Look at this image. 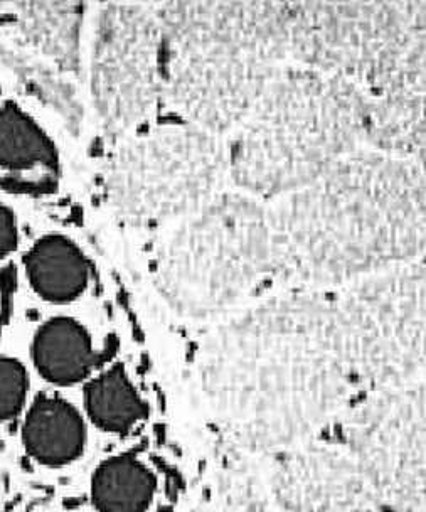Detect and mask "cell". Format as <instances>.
I'll return each instance as SVG.
<instances>
[{"label":"cell","instance_id":"4fadbf2b","mask_svg":"<svg viewBox=\"0 0 426 512\" xmlns=\"http://www.w3.org/2000/svg\"><path fill=\"white\" fill-rule=\"evenodd\" d=\"M85 401L91 420L108 432H125L144 416V403L120 366L93 379Z\"/></svg>","mask_w":426,"mask_h":512},{"label":"cell","instance_id":"5bb4252c","mask_svg":"<svg viewBox=\"0 0 426 512\" xmlns=\"http://www.w3.org/2000/svg\"><path fill=\"white\" fill-rule=\"evenodd\" d=\"M29 393V374L24 364L0 356V423L14 420L24 411Z\"/></svg>","mask_w":426,"mask_h":512},{"label":"cell","instance_id":"ba28073f","mask_svg":"<svg viewBox=\"0 0 426 512\" xmlns=\"http://www.w3.org/2000/svg\"><path fill=\"white\" fill-rule=\"evenodd\" d=\"M22 445L39 464L59 467L80 457L85 447V422L75 406L59 396L34 400L22 423Z\"/></svg>","mask_w":426,"mask_h":512},{"label":"cell","instance_id":"9c48e42d","mask_svg":"<svg viewBox=\"0 0 426 512\" xmlns=\"http://www.w3.org/2000/svg\"><path fill=\"white\" fill-rule=\"evenodd\" d=\"M0 169L38 189L54 186L58 154L38 123L14 107L0 108Z\"/></svg>","mask_w":426,"mask_h":512},{"label":"cell","instance_id":"5b68a950","mask_svg":"<svg viewBox=\"0 0 426 512\" xmlns=\"http://www.w3.org/2000/svg\"><path fill=\"white\" fill-rule=\"evenodd\" d=\"M297 64L374 96L425 76V2H288Z\"/></svg>","mask_w":426,"mask_h":512},{"label":"cell","instance_id":"52a82bcc","mask_svg":"<svg viewBox=\"0 0 426 512\" xmlns=\"http://www.w3.org/2000/svg\"><path fill=\"white\" fill-rule=\"evenodd\" d=\"M96 98L112 135L128 134L149 117L162 90V34L152 9L110 4L96 48Z\"/></svg>","mask_w":426,"mask_h":512},{"label":"cell","instance_id":"7c38bea8","mask_svg":"<svg viewBox=\"0 0 426 512\" xmlns=\"http://www.w3.org/2000/svg\"><path fill=\"white\" fill-rule=\"evenodd\" d=\"M154 494L149 470L132 457L108 460L96 470L91 496L100 512H144Z\"/></svg>","mask_w":426,"mask_h":512},{"label":"cell","instance_id":"8992f818","mask_svg":"<svg viewBox=\"0 0 426 512\" xmlns=\"http://www.w3.org/2000/svg\"><path fill=\"white\" fill-rule=\"evenodd\" d=\"M226 172L228 155L218 135L194 123L167 125L120 147L108 192L125 223L155 228L208 203Z\"/></svg>","mask_w":426,"mask_h":512},{"label":"cell","instance_id":"2e32d148","mask_svg":"<svg viewBox=\"0 0 426 512\" xmlns=\"http://www.w3.org/2000/svg\"><path fill=\"white\" fill-rule=\"evenodd\" d=\"M0 332H2V319H0Z\"/></svg>","mask_w":426,"mask_h":512},{"label":"cell","instance_id":"6da1fadb","mask_svg":"<svg viewBox=\"0 0 426 512\" xmlns=\"http://www.w3.org/2000/svg\"><path fill=\"white\" fill-rule=\"evenodd\" d=\"M273 278L322 290L425 253V162L359 149L268 209Z\"/></svg>","mask_w":426,"mask_h":512},{"label":"cell","instance_id":"30bf717a","mask_svg":"<svg viewBox=\"0 0 426 512\" xmlns=\"http://www.w3.org/2000/svg\"><path fill=\"white\" fill-rule=\"evenodd\" d=\"M32 359L49 383L68 386L80 383L102 363L85 327L68 317L46 322L32 342Z\"/></svg>","mask_w":426,"mask_h":512},{"label":"cell","instance_id":"277c9868","mask_svg":"<svg viewBox=\"0 0 426 512\" xmlns=\"http://www.w3.org/2000/svg\"><path fill=\"white\" fill-rule=\"evenodd\" d=\"M272 278L268 209L241 192H218L182 218L154 260L160 294L192 317L229 309Z\"/></svg>","mask_w":426,"mask_h":512},{"label":"cell","instance_id":"7a4b0ae2","mask_svg":"<svg viewBox=\"0 0 426 512\" xmlns=\"http://www.w3.org/2000/svg\"><path fill=\"white\" fill-rule=\"evenodd\" d=\"M288 2H167L157 7L162 90L211 134L236 128L287 66Z\"/></svg>","mask_w":426,"mask_h":512},{"label":"cell","instance_id":"9a60e30c","mask_svg":"<svg viewBox=\"0 0 426 512\" xmlns=\"http://www.w3.org/2000/svg\"><path fill=\"white\" fill-rule=\"evenodd\" d=\"M17 245V226L14 214L0 204V258L9 255Z\"/></svg>","mask_w":426,"mask_h":512},{"label":"cell","instance_id":"8fae6325","mask_svg":"<svg viewBox=\"0 0 426 512\" xmlns=\"http://www.w3.org/2000/svg\"><path fill=\"white\" fill-rule=\"evenodd\" d=\"M32 288L44 300L66 304L85 292L90 267L80 248L63 236H46L26 256Z\"/></svg>","mask_w":426,"mask_h":512},{"label":"cell","instance_id":"3957f363","mask_svg":"<svg viewBox=\"0 0 426 512\" xmlns=\"http://www.w3.org/2000/svg\"><path fill=\"white\" fill-rule=\"evenodd\" d=\"M366 105L357 86L287 64L236 127L228 172L256 198L299 191L361 149Z\"/></svg>","mask_w":426,"mask_h":512}]
</instances>
